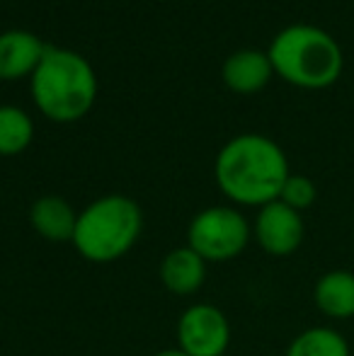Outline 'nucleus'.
<instances>
[{
  "label": "nucleus",
  "instance_id": "obj_2",
  "mask_svg": "<svg viewBox=\"0 0 354 356\" xmlns=\"http://www.w3.org/2000/svg\"><path fill=\"white\" fill-rule=\"evenodd\" d=\"M29 85L37 109L56 124H71L88 117L97 99L95 68L73 49L47 47Z\"/></svg>",
  "mask_w": 354,
  "mask_h": 356
},
{
  "label": "nucleus",
  "instance_id": "obj_13",
  "mask_svg": "<svg viewBox=\"0 0 354 356\" xmlns=\"http://www.w3.org/2000/svg\"><path fill=\"white\" fill-rule=\"evenodd\" d=\"M284 356H352L350 342L330 325H313L289 342Z\"/></svg>",
  "mask_w": 354,
  "mask_h": 356
},
{
  "label": "nucleus",
  "instance_id": "obj_5",
  "mask_svg": "<svg viewBox=\"0 0 354 356\" xmlns=\"http://www.w3.org/2000/svg\"><path fill=\"white\" fill-rule=\"evenodd\" d=\"M252 238L250 220L236 207H209L189 220L187 245L204 262L221 264L236 259Z\"/></svg>",
  "mask_w": 354,
  "mask_h": 356
},
{
  "label": "nucleus",
  "instance_id": "obj_10",
  "mask_svg": "<svg viewBox=\"0 0 354 356\" xmlns=\"http://www.w3.org/2000/svg\"><path fill=\"white\" fill-rule=\"evenodd\" d=\"M29 223L49 243H71L76 233L78 211L56 194H44L29 207Z\"/></svg>",
  "mask_w": 354,
  "mask_h": 356
},
{
  "label": "nucleus",
  "instance_id": "obj_12",
  "mask_svg": "<svg viewBox=\"0 0 354 356\" xmlns=\"http://www.w3.org/2000/svg\"><path fill=\"white\" fill-rule=\"evenodd\" d=\"M207 279V262L194 252L189 245L175 248L161 262V282L170 293L192 296L204 286Z\"/></svg>",
  "mask_w": 354,
  "mask_h": 356
},
{
  "label": "nucleus",
  "instance_id": "obj_8",
  "mask_svg": "<svg viewBox=\"0 0 354 356\" xmlns=\"http://www.w3.org/2000/svg\"><path fill=\"white\" fill-rule=\"evenodd\" d=\"M47 47L29 29H8L0 32V80L32 78L42 63Z\"/></svg>",
  "mask_w": 354,
  "mask_h": 356
},
{
  "label": "nucleus",
  "instance_id": "obj_11",
  "mask_svg": "<svg viewBox=\"0 0 354 356\" xmlns=\"http://www.w3.org/2000/svg\"><path fill=\"white\" fill-rule=\"evenodd\" d=\"M313 303L330 320L354 318V272L330 269L321 274L313 286Z\"/></svg>",
  "mask_w": 354,
  "mask_h": 356
},
{
  "label": "nucleus",
  "instance_id": "obj_16",
  "mask_svg": "<svg viewBox=\"0 0 354 356\" xmlns=\"http://www.w3.org/2000/svg\"><path fill=\"white\" fill-rule=\"evenodd\" d=\"M153 356H189V354H184L182 349H163V352H158V354H153Z\"/></svg>",
  "mask_w": 354,
  "mask_h": 356
},
{
  "label": "nucleus",
  "instance_id": "obj_3",
  "mask_svg": "<svg viewBox=\"0 0 354 356\" xmlns=\"http://www.w3.org/2000/svg\"><path fill=\"white\" fill-rule=\"evenodd\" d=\"M274 75L303 90H323L337 83L345 54L332 34L316 24H289L267 49Z\"/></svg>",
  "mask_w": 354,
  "mask_h": 356
},
{
  "label": "nucleus",
  "instance_id": "obj_17",
  "mask_svg": "<svg viewBox=\"0 0 354 356\" xmlns=\"http://www.w3.org/2000/svg\"><path fill=\"white\" fill-rule=\"evenodd\" d=\"M223 356H228V354H223Z\"/></svg>",
  "mask_w": 354,
  "mask_h": 356
},
{
  "label": "nucleus",
  "instance_id": "obj_4",
  "mask_svg": "<svg viewBox=\"0 0 354 356\" xmlns=\"http://www.w3.org/2000/svg\"><path fill=\"white\" fill-rule=\"evenodd\" d=\"M143 230L141 207L131 197L107 194L78 211L73 248L83 259L109 264L122 259L136 245Z\"/></svg>",
  "mask_w": 354,
  "mask_h": 356
},
{
  "label": "nucleus",
  "instance_id": "obj_14",
  "mask_svg": "<svg viewBox=\"0 0 354 356\" xmlns=\"http://www.w3.org/2000/svg\"><path fill=\"white\" fill-rule=\"evenodd\" d=\"M34 141V122L22 107L0 104V155H19Z\"/></svg>",
  "mask_w": 354,
  "mask_h": 356
},
{
  "label": "nucleus",
  "instance_id": "obj_1",
  "mask_svg": "<svg viewBox=\"0 0 354 356\" xmlns=\"http://www.w3.org/2000/svg\"><path fill=\"white\" fill-rule=\"evenodd\" d=\"M289 170L282 145L262 134H241L223 145L214 163V177L226 199L238 207L277 202Z\"/></svg>",
  "mask_w": 354,
  "mask_h": 356
},
{
  "label": "nucleus",
  "instance_id": "obj_7",
  "mask_svg": "<svg viewBox=\"0 0 354 356\" xmlns=\"http://www.w3.org/2000/svg\"><path fill=\"white\" fill-rule=\"evenodd\" d=\"M252 238L269 257H289L303 245L306 223L301 213L277 199L257 209L252 220Z\"/></svg>",
  "mask_w": 354,
  "mask_h": 356
},
{
  "label": "nucleus",
  "instance_id": "obj_9",
  "mask_svg": "<svg viewBox=\"0 0 354 356\" xmlns=\"http://www.w3.org/2000/svg\"><path fill=\"white\" fill-rule=\"evenodd\" d=\"M272 75V61L260 49H238L221 66L223 85L236 95H257L267 88Z\"/></svg>",
  "mask_w": 354,
  "mask_h": 356
},
{
  "label": "nucleus",
  "instance_id": "obj_15",
  "mask_svg": "<svg viewBox=\"0 0 354 356\" xmlns=\"http://www.w3.org/2000/svg\"><path fill=\"white\" fill-rule=\"evenodd\" d=\"M318 199V187L311 177L306 175H289L287 182L282 187V194H279V202H284L287 207H291L293 211L303 213L306 209H311Z\"/></svg>",
  "mask_w": 354,
  "mask_h": 356
},
{
  "label": "nucleus",
  "instance_id": "obj_6",
  "mask_svg": "<svg viewBox=\"0 0 354 356\" xmlns=\"http://www.w3.org/2000/svg\"><path fill=\"white\" fill-rule=\"evenodd\" d=\"M231 344V323L211 303H194L177 320V349L189 356H223Z\"/></svg>",
  "mask_w": 354,
  "mask_h": 356
}]
</instances>
